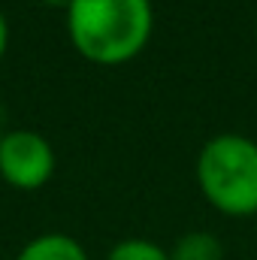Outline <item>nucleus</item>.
Segmentation results:
<instances>
[{"instance_id": "nucleus-8", "label": "nucleus", "mask_w": 257, "mask_h": 260, "mask_svg": "<svg viewBox=\"0 0 257 260\" xmlns=\"http://www.w3.org/2000/svg\"><path fill=\"white\" fill-rule=\"evenodd\" d=\"M40 3H43V6H49V9H70V3H73V0H40Z\"/></svg>"}, {"instance_id": "nucleus-9", "label": "nucleus", "mask_w": 257, "mask_h": 260, "mask_svg": "<svg viewBox=\"0 0 257 260\" xmlns=\"http://www.w3.org/2000/svg\"><path fill=\"white\" fill-rule=\"evenodd\" d=\"M254 34H257V21H254Z\"/></svg>"}, {"instance_id": "nucleus-6", "label": "nucleus", "mask_w": 257, "mask_h": 260, "mask_svg": "<svg viewBox=\"0 0 257 260\" xmlns=\"http://www.w3.org/2000/svg\"><path fill=\"white\" fill-rule=\"evenodd\" d=\"M106 260H170V251L151 239H124L106 254Z\"/></svg>"}, {"instance_id": "nucleus-5", "label": "nucleus", "mask_w": 257, "mask_h": 260, "mask_svg": "<svg viewBox=\"0 0 257 260\" xmlns=\"http://www.w3.org/2000/svg\"><path fill=\"white\" fill-rule=\"evenodd\" d=\"M170 260H224V245L215 233L191 230L176 239L170 248Z\"/></svg>"}, {"instance_id": "nucleus-1", "label": "nucleus", "mask_w": 257, "mask_h": 260, "mask_svg": "<svg viewBox=\"0 0 257 260\" xmlns=\"http://www.w3.org/2000/svg\"><path fill=\"white\" fill-rule=\"evenodd\" d=\"M64 15L73 49L97 67L130 64L154 30L151 0H73Z\"/></svg>"}, {"instance_id": "nucleus-2", "label": "nucleus", "mask_w": 257, "mask_h": 260, "mask_svg": "<svg viewBox=\"0 0 257 260\" xmlns=\"http://www.w3.org/2000/svg\"><path fill=\"white\" fill-rule=\"evenodd\" d=\"M197 185L221 215H257V142L242 133L212 136L197 154Z\"/></svg>"}, {"instance_id": "nucleus-4", "label": "nucleus", "mask_w": 257, "mask_h": 260, "mask_svg": "<svg viewBox=\"0 0 257 260\" xmlns=\"http://www.w3.org/2000/svg\"><path fill=\"white\" fill-rule=\"evenodd\" d=\"M15 260H88V251L82 248L79 239L64 236V233H43L30 239Z\"/></svg>"}, {"instance_id": "nucleus-7", "label": "nucleus", "mask_w": 257, "mask_h": 260, "mask_svg": "<svg viewBox=\"0 0 257 260\" xmlns=\"http://www.w3.org/2000/svg\"><path fill=\"white\" fill-rule=\"evenodd\" d=\"M6 49H9V21H6V15H3V9H0V61H3Z\"/></svg>"}, {"instance_id": "nucleus-3", "label": "nucleus", "mask_w": 257, "mask_h": 260, "mask_svg": "<svg viewBox=\"0 0 257 260\" xmlns=\"http://www.w3.org/2000/svg\"><path fill=\"white\" fill-rule=\"evenodd\" d=\"M55 173V148L37 130L0 133V179L15 191H40Z\"/></svg>"}]
</instances>
